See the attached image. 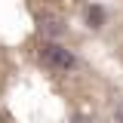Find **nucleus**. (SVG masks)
<instances>
[{
    "mask_svg": "<svg viewBox=\"0 0 123 123\" xmlns=\"http://www.w3.org/2000/svg\"><path fill=\"white\" fill-rule=\"evenodd\" d=\"M102 22H105L102 6H89V28H102Z\"/></svg>",
    "mask_w": 123,
    "mask_h": 123,
    "instance_id": "obj_2",
    "label": "nucleus"
},
{
    "mask_svg": "<svg viewBox=\"0 0 123 123\" xmlns=\"http://www.w3.org/2000/svg\"><path fill=\"white\" fill-rule=\"evenodd\" d=\"M40 55H43V62L49 68H55V71H74L77 68V59L65 46H59V43H43L40 46Z\"/></svg>",
    "mask_w": 123,
    "mask_h": 123,
    "instance_id": "obj_1",
    "label": "nucleus"
}]
</instances>
